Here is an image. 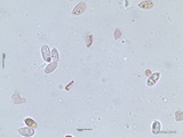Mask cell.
Returning a JSON list of instances; mask_svg holds the SVG:
<instances>
[{
  "label": "cell",
  "mask_w": 183,
  "mask_h": 137,
  "mask_svg": "<svg viewBox=\"0 0 183 137\" xmlns=\"http://www.w3.org/2000/svg\"><path fill=\"white\" fill-rule=\"evenodd\" d=\"M86 8H87L86 2H79V3L72 9V15H73V16H79V15H81V14L85 13Z\"/></svg>",
  "instance_id": "cell-1"
},
{
  "label": "cell",
  "mask_w": 183,
  "mask_h": 137,
  "mask_svg": "<svg viewBox=\"0 0 183 137\" xmlns=\"http://www.w3.org/2000/svg\"><path fill=\"white\" fill-rule=\"evenodd\" d=\"M159 78H160V73H159V72L151 73V74L148 77V80H146V86H148V87H153V86H156V84L158 82Z\"/></svg>",
  "instance_id": "cell-2"
},
{
  "label": "cell",
  "mask_w": 183,
  "mask_h": 137,
  "mask_svg": "<svg viewBox=\"0 0 183 137\" xmlns=\"http://www.w3.org/2000/svg\"><path fill=\"white\" fill-rule=\"evenodd\" d=\"M41 56L45 62H48V63L52 62V50H49L47 45H44L41 47Z\"/></svg>",
  "instance_id": "cell-3"
},
{
  "label": "cell",
  "mask_w": 183,
  "mask_h": 137,
  "mask_svg": "<svg viewBox=\"0 0 183 137\" xmlns=\"http://www.w3.org/2000/svg\"><path fill=\"white\" fill-rule=\"evenodd\" d=\"M18 134L25 137L33 136V135H35V128L28 127V126H26V127H23V128H20V129H18Z\"/></svg>",
  "instance_id": "cell-4"
},
{
  "label": "cell",
  "mask_w": 183,
  "mask_h": 137,
  "mask_svg": "<svg viewBox=\"0 0 183 137\" xmlns=\"http://www.w3.org/2000/svg\"><path fill=\"white\" fill-rule=\"evenodd\" d=\"M153 5H155L153 1H151V0H144V1H141L138 3V7L142 8V9H150V8L153 7Z\"/></svg>",
  "instance_id": "cell-5"
},
{
  "label": "cell",
  "mask_w": 183,
  "mask_h": 137,
  "mask_svg": "<svg viewBox=\"0 0 183 137\" xmlns=\"http://www.w3.org/2000/svg\"><path fill=\"white\" fill-rule=\"evenodd\" d=\"M57 69V62H55V61H53V62H50L47 66H46L45 69V73L46 74H49V73H52V72H54L55 70Z\"/></svg>",
  "instance_id": "cell-6"
},
{
  "label": "cell",
  "mask_w": 183,
  "mask_h": 137,
  "mask_svg": "<svg viewBox=\"0 0 183 137\" xmlns=\"http://www.w3.org/2000/svg\"><path fill=\"white\" fill-rule=\"evenodd\" d=\"M160 128H161V124H160V121L155 120V121H153V124H152V134H155V135L160 134V133H161V132H160Z\"/></svg>",
  "instance_id": "cell-7"
},
{
  "label": "cell",
  "mask_w": 183,
  "mask_h": 137,
  "mask_svg": "<svg viewBox=\"0 0 183 137\" xmlns=\"http://www.w3.org/2000/svg\"><path fill=\"white\" fill-rule=\"evenodd\" d=\"M13 102L15 103V104H23V103H25L26 102V99L25 98H21L20 97V92H14L13 94Z\"/></svg>",
  "instance_id": "cell-8"
},
{
  "label": "cell",
  "mask_w": 183,
  "mask_h": 137,
  "mask_svg": "<svg viewBox=\"0 0 183 137\" xmlns=\"http://www.w3.org/2000/svg\"><path fill=\"white\" fill-rule=\"evenodd\" d=\"M24 124H25L28 127H32V128H37V126H38L37 121H35L32 118H26V119L24 120Z\"/></svg>",
  "instance_id": "cell-9"
},
{
  "label": "cell",
  "mask_w": 183,
  "mask_h": 137,
  "mask_svg": "<svg viewBox=\"0 0 183 137\" xmlns=\"http://www.w3.org/2000/svg\"><path fill=\"white\" fill-rule=\"evenodd\" d=\"M60 59V54H58V50L56 48L52 49V61H55L57 62Z\"/></svg>",
  "instance_id": "cell-10"
},
{
  "label": "cell",
  "mask_w": 183,
  "mask_h": 137,
  "mask_svg": "<svg viewBox=\"0 0 183 137\" xmlns=\"http://www.w3.org/2000/svg\"><path fill=\"white\" fill-rule=\"evenodd\" d=\"M93 44V34H87V37H86V46H87V48H89Z\"/></svg>",
  "instance_id": "cell-11"
},
{
  "label": "cell",
  "mask_w": 183,
  "mask_h": 137,
  "mask_svg": "<svg viewBox=\"0 0 183 137\" xmlns=\"http://www.w3.org/2000/svg\"><path fill=\"white\" fill-rule=\"evenodd\" d=\"M175 119H176V121H182L183 120L182 111H176V112H175Z\"/></svg>",
  "instance_id": "cell-12"
},
{
  "label": "cell",
  "mask_w": 183,
  "mask_h": 137,
  "mask_svg": "<svg viewBox=\"0 0 183 137\" xmlns=\"http://www.w3.org/2000/svg\"><path fill=\"white\" fill-rule=\"evenodd\" d=\"M121 37V31L119 29H116L115 30V39L116 40H119V38Z\"/></svg>",
  "instance_id": "cell-13"
},
{
  "label": "cell",
  "mask_w": 183,
  "mask_h": 137,
  "mask_svg": "<svg viewBox=\"0 0 183 137\" xmlns=\"http://www.w3.org/2000/svg\"><path fill=\"white\" fill-rule=\"evenodd\" d=\"M73 84H75V81H73V80H72V81H71L70 84H68V85L65 86V90H70V88H71V87L73 86Z\"/></svg>",
  "instance_id": "cell-14"
},
{
  "label": "cell",
  "mask_w": 183,
  "mask_h": 137,
  "mask_svg": "<svg viewBox=\"0 0 183 137\" xmlns=\"http://www.w3.org/2000/svg\"><path fill=\"white\" fill-rule=\"evenodd\" d=\"M5 58H6V54H2V67H5Z\"/></svg>",
  "instance_id": "cell-15"
},
{
  "label": "cell",
  "mask_w": 183,
  "mask_h": 137,
  "mask_svg": "<svg viewBox=\"0 0 183 137\" xmlns=\"http://www.w3.org/2000/svg\"><path fill=\"white\" fill-rule=\"evenodd\" d=\"M150 74H151V71H150L149 69H148V70H145V76H146V77H149Z\"/></svg>",
  "instance_id": "cell-16"
}]
</instances>
